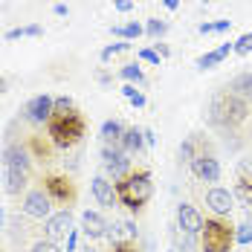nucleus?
Returning a JSON list of instances; mask_svg holds the SVG:
<instances>
[{
  "instance_id": "obj_16",
  "label": "nucleus",
  "mask_w": 252,
  "mask_h": 252,
  "mask_svg": "<svg viewBox=\"0 0 252 252\" xmlns=\"http://www.w3.org/2000/svg\"><path fill=\"white\" fill-rule=\"evenodd\" d=\"M139 232H136V223L133 220H113L110 226H107V241H110V247L113 244H133V238H136Z\"/></svg>"
},
{
  "instance_id": "obj_43",
  "label": "nucleus",
  "mask_w": 252,
  "mask_h": 252,
  "mask_svg": "<svg viewBox=\"0 0 252 252\" xmlns=\"http://www.w3.org/2000/svg\"><path fill=\"white\" fill-rule=\"evenodd\" d=\"M157 142V136H154V130H145V145H154Z\"/></svg>"
},
{
  "instance_id": "obj_19",
  "label": "nucleus",
  "mask_w": 252,
  "mask_h": 252,
  "mask_svg": "<svg viewBox=\"0 0 252 252\" xmlns=\"http://www.w3.org/2000/svg\"><path fill=\"white\" fill-rule=\"evenodd\" d=\"M125 130L127 127L119 122V119H107L104 125H101V142L104 145H122V136H125Z\"/></svg>"
},
{
  "instance_id": "obj_38",
  "label": "nucleus",
  "mask_w": 252,
  "mask_h": 252,
  "mask_svg": "<svg viewBox=\"0 0 252 252\" xmlns=\"http://www.w3.org/2000/svg\"><path fill=\"white\" fill-rule=\"evenodd\" d=\"M113 6H116L119 12H130V9H133V0H113Z\"/></svg>"
},
{
  "instance_id": "obj_6",
  "label": "nucleus",
  "mask_w": 252,
  "mask_h": 252,
  "mask_svg": "<svg viewBox=\"0 0 252 252\" xmlns=\"http://www.w3.org/2000/svg\"><path fill=\"white\" fill-rule=\"evenodd\" d=\"M44 191L50 194L52 203H61L64 209H70V203H76V186L67 177H58V174L44 177Z\"/></svg>"
},
{
  "instance_id": "obj_24",
  "label": "nucleus",
  "mask_w": 252,
  "mask_h": 252,
  "mask_svg": "<svg viewBox=\"0 0 252 252\" xmlns=\"http://www.w3.org/2000/svg\"><path fill=\"white\" fill-rule=\"evenodd\" d=\"M44 35V26L41 24H29V26H15L6 32V41H18V38H41Z\"/></svg>"
},
{
  "instance_id": "obj_34",
  "label": "nucleus",
  "mask_w": 252,
  "mask_h": 252,
  "mask_svg": "<svg viewBox=\"0 0 252 252\" xmlns=\"http://www.w3.org/2000/svg\"><path fill=\"white\" fill-rule=\"evenodd\" d=\"M139 58L148 61V64H154V67H159V61H162V58L157 55V50H139Z\"/></svg>"
},
{
  "instance_id": "obj_41",
  "label": "nucleus",
  "mask_w": 252,
  "mask_h": 252,
  "mask_svg": "<svg viewBox=\"0 0 252 252\" xmlns=\"http://www.w3.org/2000/svg\"><path fill=\"white\" fill-rule=\"evenodd\" d=\"M168 47H165V44H157V55H159V58H168Z\"/></svg>"
},
{
  "instance_id": "obj_48",
  "label": "nucleus",
  "mask_w": 252,
  "mask_h": 252,
  "mask_svg": "<svg viewBox=\"0 0 252 252\" xmlns=\"http://www.w3.org/2000/svg\"><path fill=\"white\" fill-rule=\"evenodd\" d=\"M168 252H177V250H168Z\"/></svg>"
},
{
  "instance_id": "obj_8",
  "label": "nucleus",
  "mask_w": 252,
  "mask_h": 252,
  "mask_svg": "<svg viewBox=\"0 0 252 252\" xmlns=\"http://www.w3.org/2000/svg\"><path fill=\"white\" fill-rule=\"evenodd\" d=\"M24 215L32 220H47L52 215V200L44 189H35V191H26L24 197Z\"/></svg>"
},
{
  "instance_id": "obj_45",
  "label": "nucleus",
  "mask_w": 252,
  "mask_h": 252,
  "mask_svg": "<svg viewBox=\"0 0 252 252\" xmlns=\"http://www.w3.org/2000/svg\"><path fill=\"white\" fill-rule=\"evenodd\" d=\"M3 223H6V209L0 206V229H3Z\"/></svg>"
},
{
  "instance_id": "obj_23",
  "label": "nucleus",
  "mask_w": 252,
  "mask_h": 252,
  "mask_svg": "<svg viewBox=\"0 0 252 252\" xmlns=\"http://www.w3.org/2000/svg\"><path fill=\"white\" fill-rule=\"evenodd\" d=\"M110 32H113L116 38H122V41H136V38L145 35V26L136 24V21H130V24H125V26H110Z\"/></svg>"
},
{
  "instance_id": "obj_26",
  "label": "nucleus",
  "mask_w": 252,
  "mask_h": 252,
  "mask_svg": "<svg viewBox=\"0 0 252 252\" xmlns=\"http://www.w3.org/2000/svg\"><path fill=\"white\" fill-rule=\"evenodd\" d=\"M122 93H125V99L130 101L133 107H145V101H148L142 90H136V84H125V87H122Z\"/></svg>"
},
{
  "instance_id": "obj_2",
  "label": "nucleus",
  "mask_w": 252,
  "mask_h": 252,
  "mask_svg": "<svg viewBox=\"0 0 252 252\" xmlns=\"http://www.w3.org/2000/svg\"><path fill=\"white\" fill-rule=\"evenodd\" d=\"M116 197L127 212H142V206L154 197V177L148 168H136L116 183Z\"/></svg>"
},
{
  "instance_id": "obj_30",
  "label": "nucleus",
  "mask_w": 252,
  "mask_h": 252,
  "mask_svg": "<svg viewBox=\"0 0 252 252\" xmlns=\"http://www.w3.org/2000/svg\"><path fill=\"white\" fill-rule=\"evenodd\" d=\"M235 52H238V55H250L252 52V32H244V35L235 41Z\"/></svg>"
},
{
  "instance_id": "obj_44",
  "label": "nucleus",
  "mask_w": 252,
  "mask_h": 252,
  "mask_svg": "<svg viewBox=\"0 0 252 252\" xmlns=\"http://www.w3.org/2000/svg\"><path fill=\"white\" fill-rule=\"evenodd\" d=\"M55 15H70V9H67L64 3H58V6H55Z\"/></svg>"
},
{
  "instance_id": "obj_12",
  "label": "nucleus",
  "mask_w": 252,
  "mask_h": 252,
  "mask_svg": "<svg viewBox=\"0 0 252 252\" xmlns=\"http://www.w3.org/2000/svg\"><path fill=\"white\" fill-rule=\"evenodd\" d=\"M70 229H73V212H70V209H61V212H55V215H50V218L44 220V232H47L50 241L67 238Z\"/></svg>"
},
{
  "instance_id": "obj_29",
  "label": "nucleus",
  "mask_w": 252,
  "mask_h": 252,
  "mask_svg": "<svg viewBox=\"0 0 252 252\" xmlns=\"http://www.w3.org/2000/svg\"><path fill=\"white\" fill-rule=\"evenodd\" d=\"M177 154H180V162H191V159H194V136H189V139L180 145Z\"/></svg>"
},
{
  "instance_id": "obj_28",
  "label": "nucleus",
  "mask_w": 252,
  "mask_h": 252,
  "mask_svg": "<svg viewBox=\"0 0 252 252\" xmlns=\"http://www.w3.org/2000/svg\"><path fill=\"white\" fill-rule=\"evenodd\" d=\"M235 244H241V247H250L252 244V220H247V223H241L235 229Z\"/></svg>"
},
{
  "instance_id": "obj_25",
  "label": "nucleus",
  "mask_w": 252,
  "mask_h": 252,
  "mask_svg": "<svg viewBox=\"0 0 252 252\" xmlns=\"http://www.w3.org/2000/svg\"><path fill=\"white\" fill-rule=\"evenodd\" d=\"M119 78H125L127 84H136V87H145L148 81H145V73H142V67L139 64H125L122 70H119Z\"/></svg>"
},
{
  "instance_id": "obj_33",
  "label": "nucleus",
  "mask_w": 252,
  "mask_h": 252,
  "mask_svg": "<svg viewBox=\"0 0 252 252\" xmlns=\"http://www.w3.org/2000/svg\"><path fill=\"white\" fill-rule=\"evenodd\" d=\"M76 104H73V99L70 96H58L55 99V113H67V110H73Z\"/></svg>"
},
{
  "instance_id": "obj_10",
  "label": "nucleus",
  "mask_w": 252,
  "mask_h": 252,
  "mask_svg": "<svg viewBox=\"0 0 252 252\" xmlns=\"http://www.w3.org/2000/svg\"><path fill=\"white\" fill-rule=\"evenodd\" d=\"M203 215L191 206V203H180L177 206V229L186 232V235H200L203 232Z\"/></svg>"
},
{
  "instance_id": "obj_47",
  "label": "nucleus",
  "mask_w": 252,
  "mask_h": 252,
  "mask_svg": "<svg viewBox=\"0 0 252 252\" xmlns=\"http://www.w3.org/2000/svg\"><path fill=\"white\" fill-rule=\"evenodd\" d=\"M3 90H6V78H0V93H3Z\"/></svg>"
},
{
  "instance_id": "obj_31",
  "label": "nucleus",
  "mask_w": 252,
  "mask_h": 252,
  "mask_svg": "<svg viewBox=\"0 0 252 252\" xmlns=\"http://www.w3.org/2000/svg\"><path fill=\"white\" fill-rule=\"evenodd\" d=\"M29 252H61V247H58L55 241H50V238H41V241L32 244V250Z\"/></svg>"
},
{
  "instance_id": "obj_1",
  "label": "nucleus",
  "mask_w": 252,
  "mask_h": 252,
  "mask_svg": "<svg viewBox=\"0 0 252 252\" xmlns=\"http://www.w3.org/2000/svg\"><path fill=\"white\" fill-rule=\"evenodd\" d=\"M47 133H50V142L55 148L70 151V148H76L78 142L84 139L87 122H84V116L73 107L67 113H52V119L47 122Z\"/></svg>"
},
{
  "instance_id": "obj_21",
  "label": "nucleus",
  "mask_w": 252,
  "mask_h": 252,
  "mask_svg": "<svg viewBox=\"0 0 252 252\" xmlns=\"http://www.w3.org/2000/svg\"><path fill=\"white\" fill-rule=\"evenodd\" d=\"M229 93H235V96H241V99H252V70L247 73H241V76L232 78V84H229Z\"/></svg>"
},
{
  "instance_id": "obj_40",
  "label": "nucleus",
  "mask_w": 252,
  "mask_h": 252,
  "mask_svg": "<svg viewBox=\"0 0 252 252\" xmlns=\"http://www.w3.org/2000/svg\"><path fill=\"white\" fill-rule=\"evenodd\" d=\"M232 21H215V32H229Z\"/></svg>"
},
{
  "instance_id": "obj_20",
  "label": "nucleus",
  "mask_w": 252,
  "mask_h": 252,
  "mask_svg": "<svg viewBox=\"0 0 252 252\" xmlns=\"http://www.w3.org/2000/svg\"><path fill=\"white\" fill-rule=\"evenodd\" d=\"M26 171H18V168H3V180H6V191L9 194H21L26 189Z\"/></svg>"
},
{
  "instance_id": "obj_27",
  "label": "nucleus",
  "mask_w": 252,
  "mask_h": 252,
  "mask_svg": "<svg viewBox=\"0 0 252 252\" xmlns=\"http://www.w3.org/2000/svg\"><path fill=\"white\" fill-rule=\"evenodd\" d=\"M165 32H168V24H165V21L148 18V24H145V35H148V38H162Z\"/></svg>"
},
{
  "instance_id": "obj_39",
  "label": "nucleus",
  "mask_w": 252,
  "mask_h": 252,
  "mask_svg": "<svg viewBox=\"0 0 252 252\" xmlns=\"http://www.w3.org/2000/svg\"><path fill=\"white\" fill-rule=\"evenodd\" d=\"M197 32H200V35H212V32H215V21H212V24H200Z\"/></svg>"
},
{
  "instance_id": "obj_17",
  "label": "nucleus",
  "mask_w": 252,
  "mask_h": 252,
  "mask_svg": "<svg viewBox=\"0 0 252 252\" xmlns=\"http://www.w3.org/2000/svg\"><path fill=\"white\" fill-rule=\"evenodd\" d=\"M229 52H235V41L220 44L218 50H212V52H206V55H200V58H197V70H212V67H218V64L226 58Z\"/></svg>"
},
{
  "instance_id": "obj_18",
  "label": "nucleus",
  "mask_w": 252,
  "mask_h": 252,
  "mask_svg": "<svg viewBox=\"0 0 252 252\" xmlns=\"http://www.w3.org/2000/svg\"><path fill=\"white\" fill-rule=\"evenodd\" d=\"M119 148L125 154H142L145 151V130H142V127H127Z\"/></svg>"
},
{
  "instance_id": "obj_5",
  "label": "nucleus",
  "mask_w": 252,
  "mask_h": 252,
  "mask_svg": "<svg viewBox=\"0 0 252 252\" xmlns=\"http://www.w3.org/2000/svg\"><path fill=\"white\" fill-rule=\"evenodd\" d=\"M101 165H104V177H110L113 183H119L127 177L130 168V154H125L119 145H101Z\"/></svg>"
},
{
  "instance_id": "obj_37",
  "label": "nucleus",
  "mask_w": 252,
  "mask_h": 252,
  "mask_svg": "<svg viewBox=\"0 0 252 252\" xmlns=\"http://www.w3.org/2000/svg\"><path fill=\"white\" fill-rule=\"evenodd\" d=\"M110 252H139V250H136V244H113Z\"/></svg>"
},
{
  "instance_id": "obj_35",
  "label": "nucleus",
  "mask_w": 252,
  "mask_h": 252,
  "mask_svg": "<svg viewBox=\"0 0 252 252\" xmlns=\"http://www.w3.org/2000/svg\"><path fill=\"white\" fill-rule=\"evenodd\" d=\"M180 238H183V241H180V250H177V252H194V241H191L194 235H186V232H180Z\"/></svg>"
},
{
  "instance_id": "obj_42",
  "label": "nucleus",
  "mask_w": 252,
  "mask_h": 252,
  "mask_svg": "<svg viewBox=\"0 0 252 252\" xmlns=\"http://www.w3.org/2000/svg\"><path fill=\"white\" fill-rule=\"evenodd\" d=\"M162 6H165V9H171V12H174L177 6H180V0H162Z\"/></svg>"
},
{
  "instance_id": "obj_14",
  "label": "nucleus",
  "mask_w": 252,
  "mask_h": 252,
  "mask_svg": "<svg viewBox=\"0 0 252 252\" xmlns=\"http://www.w3.org/2000/svg\"><path fill=\"white\" fill-rule=\"evenodd\" d=\"M107 226H110V223L101 218L99 212H90V209L81 212V226L78 229H81V235H84L87 241H99V238H104V235H107Z\"/></svg>"
},
{
  "instance_id": "obj_9",
  "label": "nucleus",
  "mask_w": 252,
  "mask_h": 252,
  "mask_svg": "<svg viewBox=\"0 0 252 252\" xmlns=\"http://www.w3.org/2000/svg\"><path fill=\"white\" fill-rule=\"evenodd\" d=\"M189 165H191V174L197 177L200 183H218L220 180V162L212 154H197Z\"/></svg>"
},
{
  "instance_id": "obj_15",
  "label": "nucleus",
  "mask_w": 252,
  "mask_h": 252,
  "mask_svg": "<svg viewBox=\"0 0 252 252\" xmlns=\"http://www.w3.org/2000/svg\"><path fill=\"white\" fill-rule=\"evenodd\" d=\"M3 168H18V171H26V174H29L32 157H29V151H26L24 145L12 142V145L3 148Z\"/></svg>"
},
{
  "instance_id": "obj_3",
  "label": "nucleus",
  "mask_w": 252,
  "mask_h": 252,
  "mask_svg": "<svg viewBox=\"0 0 252 252\" xmlns=\"http://www.w3.org/2000/svg\"><path fill=\"white\" fill-rule=\"evenodd\" d=\"M247 116H250V101L241 99V96H235V93H218L212 104H209V122L218 127H238L241 122H247Z\"/></svg>"
},
{
  "instance_id": "obj_32",
  "label": "nucleus",
  "mask_w": 252,
  "mask_h": 252,
  "mask_svg": "<svg viewBox=\"0 0 252 252\" xmlns=\"http://www.w3.org/2000/svg\"><path fill=\"white\" fill-rule=\"evenodd\" d=\"M130 50V44H107L104 50H101V61H110L113 55H119V52H127Z\"/></svg>"
},
{
  "instance_id": "obj_7",
  "label": "nucleus",
  "mask_w": 252,
  "mask_h": 252,
  "mask_svg": "<svg viewBox=\"0 0 252 252\" xmlns=\"http://www.w3.org/2000/svg\"><path fill=\"white\" fill-rule=\"evenodd\" d=\"M52 113H55V99L47 96V93L32 96V99L26 101V107H24V116L32 122V125H47V122L52 119Z\"/></svg>"
},
{
  "instance_id": "obj_36",
  "label": "nucleus",
  "mask_w": 252,
  "mask_h": 252,
  "mask_svg": "<svg viewBox=\"0 0 252 252\" xmlns=\"http://www.w3.org/2000/svg\"><path fill=\"white\" fill-rule=\"evenodd\" d=\"M67 252H78V229H70L67 235Z\"/></svg>"
},
{
  "instance_id": "obj_4",
  "label": "nucleus",
  "mask_w": 252,
  "mask_h": 252,
  "mask_svg": "<svg viewBox=\"0 0 252 252\" xmlns=\"http://www.w3.org/2000/svg\"><path fill=\"white\" fill-rule=\"evenodd\" d=\"M232 244H235V229L229 226L226 220L212 218V220L203 223V232H200L203 252H232Z\"/></svg>"
},
{
  "instance_id": "obj_13",
  "label": "nucleus",
  "mask_w": 252,
  "mask_h": 252,
  "mask_svg": "<svg viewBox=\"0 0 252 252\" xmlns=\"http://www.w3.org/2000/svg\"><path fill=\"white\" fill-rule=\"evenodd\" d=\"M90 189H93V197L99 200L101 209H113V206L119 203V197H116V183H113L110 177L96 174L93 183H90Z\"/></svg>"
},
{
  "instance_id": "obj_11",
  "label": "nucleus",
  "mask_w": 252,
  "mask_h": 252,
  "mask_svg": "<svg viewBox=\"0 0 252 252\" xmlns=\"http://www.w3.org/2000/svg\"><path fill=\"white\" fill-rule=\"evenodd\" d=\"M206 206L218 215V218H226L229 212L235 209V194L229 189H220V186H212L206 191Z\"/></svg>"
},
{
  "instance_id": "obj_22",
  "label": "nucleus",
  "mask_w": 252,
  "mask_h": 252,
  "mask_svg": "<svg viewBox=\"0 0 252 252\" xmlns=\"http://www.w3.org/2000/svg\"><path fill=\"white\" fill-rule=\"evenodd\" d=\"M232 194H235V200H238L252 215V180H250V177H238V183H235V191H232Z\"/></svg>"
},
{
  "instance_id": "obj_46",
  "label": "nucleus",
  "mask_w": 252,
  "mask_h": 252,
  "mask_svg": "<svg viewBox=\"0 0 252 252\" xmlns=\"http://www.w3.org/2000/svg\"><path fill=\"white\" fill-rule=\"evenodd\" d=\"M78 252H99V250H96V247H90V244H87V247H81V250H78Z\"/></svg>"
}]
</instances>
